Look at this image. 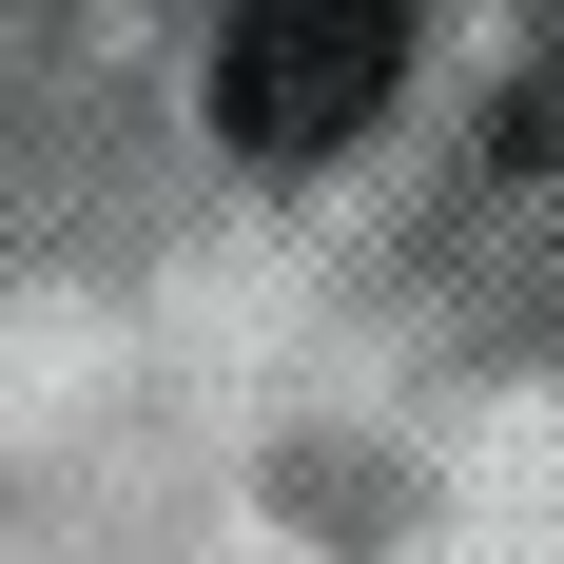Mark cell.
Returning <instances> with one entry per match:
<instances>
[{"label":"cell","instance_id":"cell-1","mask_svg":"<svg viewBox=\"0 0 564 564\" xmlns=\"http://www.w3.org/2000/svg\"><path fill=\"white\" fill-rule=\"evenodd\" d=\"M409 78V0H234V40H215V117H234V156H350L370 117H390Z\"/></svg>","mask_w":564,"mask_h":564}]
</instances>
